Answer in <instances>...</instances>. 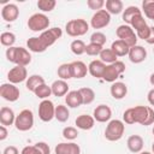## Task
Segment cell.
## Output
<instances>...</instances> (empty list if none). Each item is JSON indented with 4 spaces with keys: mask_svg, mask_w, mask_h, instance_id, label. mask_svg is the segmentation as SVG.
<instances>
[{
    "mask_svg": "<svg viewBox=\"0 0 154 154\" xmlns=\"http://www.w3.org/2000/svg\"><path fill=\"white\" fill-rule=\"evenodd\" d=\"M6 58L10 63L19 66H26L31 63V54L23 47H10L6 49Z\"/></svg>",
    "mask_w": 154,
    "mask_h": 154,
    "instance_id": "6da1fadb",
    "label": "cell"
},
{
    "mask_svg": "<svg viewBox=\"0 0 154 154\" xmlns=\"http://www.w3.org/2000/svg\"><path fill=\"white\" fill-rule=\"evenodd\" d=\"M132 123H138L141 125H152L154 123V109L148 106H135L131 107Z\"/></svg>",
    "mask_w": 154,
    "mask_h": 154,
    "instance_id": "7a4b0ae2",
    "label": "cell"
},
{
    "mask_svg": "<svg viewBox=\"0 0 154 154\" xmlns=\"http://www.w3.org/2000/svg\"><path fill=\"white\" fill-rule=\"evenodd\" d=\"M125 131V125L122 120L119 119H113L109 120L106 129H105V137L106 140L114 142V141H119Z\"/></svg>",
    "mask_w": 154,
    "mask_h": 154,
    "instance_id": "3957f363",
    "label": "cell"
},
{
    "mask_svg": "<svg viewBox=\"0 0 154 154\" xmlns=\"http://www.w3.org/2000/svg\"><path fill=\"white\" fill-rule=\"evenodd\" d=\"M88 30H89V24L87 23V20H84L82 18L71 19L65 25L66 34L69 36H72V37L83 36V35H85L88 32Z\"/></svg>",
    "mask_w": 154,
    "mask_h": 154,
    "instance_id": "277c9868",
    "label": "cell"
},
{
    "mask_svg": "<svg viewBox=\"0 0 154 154\" xmlns=\"http://www.w3.org/2000/svg\"><path fill=\"white\" fill-rule=\"evenodd\" d=\"M130 26L135 30L137 37L141 38V40H144V41H146V40L149 37V35H150V26L147 24V22H146V19H144V17L142 16V13L135 16V17L131 19Z\"/></svg>",
    "mask_w": 154,
    "mask_h": 154,
    "instance_id": "5b68a950",
    "label": "cell"
},
{
    "mask_svg": "<svg viewBox=\"0 0 154 154\" xmlns=\"http://www.w3.org/2000/svg\"><path fill=\"white\" fill-rule=\"evenodd\" d=\"M124 71H125V64L123 61H120V60H117L113 64L106 65L105 71H103V75H102V79L106 81V82H109V83H114L116 79Z\"/></svg>",
    "mask_w": 154,
    "mask_h": 154,
    "instance_id": "8992f818",
    "label": "cell"
},
{
    "mask_svg": "<svg viewBox=\"0 0 154 154\" xmlns=\"http://www.w3.org/2000/svg\"><path fill=\"white\" fill-rule=\"evenodd\" d=\"M116 34H117L118 38L122 40V41H124L130 48L137 45L138 37H137L135 30H134L130 25H128V24L119 25V26L117 28V30H116Z\"/></svg>",
    "mask_w": 154,
    "mask_h": 154,
    "instance_id": "52a82bcc",
    "label": "cell"
},
{
    "mask_svg": "<svg viewBox=\"0 0 154 154\" xmlns=\"http://www.w3.org/2000/svg\"><path fill=\"white\" fill-rule=\"evenodd\" d=\"M28 28L31 31H46L49 26V18L45 13H34L28 19Z\"/></svg>",
    "mask_w": 154,
    "mask_h": 154,
    "instance_id": "ba28073f",
    "label": "cell"
},
{
    "mask_svg": "<svg viewBox=\"0 0 154 154\" xmlns=\"http://www.w3.org/2000/svg\"><path fill=\"white\" fill-rule=\"evenodd\" d=\"M34 125V114L30 109H23L16 117L14 126L19 131H28Z\"/></svg>",
    "mask_w": 154,
    "mask_h": 154,
    "instance_id": "9c48e42d",
    "label": "cell"
},
{
    "mask_svg": "<svg viewBox=\"0 0 154 154\" xmlns=\"http://www.w3.org/2000/svg\"><path fill=\"white\" fill-rule=\"evenodd\" d=\"M63 35V31L59 26H54V28H51V29H47L46 31L41 32L40 36H37L41 41V43L43 45V47L47 49L48 47H51L52 45L55 43V41L58 38H60Z\"/></svg>",
    "mask_w": 154,
    "mask_h": 154,
    "instance_id": "30bf717a",
    "label": "cell"
},
{
    "mask_svg": "<svg viewBox=\"0 0 154 154\" xmlns=\"http://www.w3.org/2000/svg\"><path fill=\"white\" fill-rule=\"evenodd\" d=\"M55 116V106L54 103L46 99V100H42L38 105V117L42 122H51Z\"/></svg>",
    "mask_w": 154,
    "mask_h": 154,
    "instance_id": "8fae6325",
    "label": "cell"
},
{
    "mask_svg": "<svg viewBox=\"0 0 154 154\" xmlns=\"http://www.w3.org/2000/svg\"><path fill=\"white\" fill-rule=\"evenodd\" d=\"M109 22H111V14L106 10H100L93 14L90 19V25L93 29H102L107 26Z\"/></svg>",
    "mask_w": 154,
    "mask_h": 154,
    "instance_id": "7c38bea8",
    "label": "cell"
},
{
    "mask_svg": "<svg viewBox=\"0 0 154 154\" xmlns=\"http://www.w3.org/2000/svg\"><path fill=\"white\" fill-rule=\"evenodd\" d=\"M19 89L12 84V83H4L0 87V95L4 100L10 101V102H14L19 99Z\"/></svg>",
    "mask_w": 154,
    "mask_h": 154,
    "instance_id": "4fadbf2b",
    "label": "cell"
},
{
    "mask_svg": "<svg viewBox=\"0 0 154 154\" xmlns=\"http://www.w3.org/2000/svg\"><path fill=\"white\" fill-rule=\"evenodd\" d=\"M7 78L8 82L12 84H17V83H22L25 79H28V71L25 69V66H19L16 65L14 67H12L8 73H7Z\"/></svg>",
    "mask_w": 154,
    "mask_h": 154,
    "instance_id": "5bb4252c",
    "label": "cell"
},
{
    "mask_svg": "<svg viewBox=\"0 0 154 154\" xmlns=\"http://www.w3.org/2000/svg\"><path fill=\"white\" fill-rule=\"evenodd\" d=\"M128 55H129V59H130L131 63L140 64V63H142V61L146 60V58H147V51H146V48L143 46L136 45V46H134V47L130 48Z\"/></svg>",
    "mask_w": 154,
    "mask_h": 154,
    "instance_id": "9a60e30c",
    "label": "cell"
},
{
    "mask_svg": "<svg viewBox=\"0 0 154 154\" xmlns=\"http://www.w3.org/2000/svg\"><path fill=\"white\" fill-rule=\"evenodd\" d=\"M55 154H81V148L75 142H61L54 148Z\"/></svg>",
    "mask_w": 154,
    "mask_h": 154,
    "instance_id": "2e32d148",
    "label": "cell"
},
{
    "mask_svg": "<svg viewBox=\"0 0 154 154\" xmlns=\"http://www.w3.org/2000/svg\"><path fill=\"white\" fill-rule=\"evenodd\" d=\"M19 16V10L16 4H6L1 8V17L6 22H14Z\"/></svg>",
    "mask_w": 154,
    "mask_h": 154,
    "instance_id": "e0dca14e",
    "label": "cell"
},
{
    "mask_svg": "<svg viewBox=\"0 0 154 154\" xmlns=\"http://www.w3.org/2000/svg\"><path fill=\"white\" fill-rule=\"evenodd\" d=\"M93 117L96 122L99 123H106L111 119L112 117V111L107 105H99L96 106V108L94 109Z\"/></svg>",
    "mask_w": 154,
    "mask_h": 154,
    "instance_id": "ac0fdd59",
    "label": "cell"
},
{
    "mask_svg": "<svg viewBox=\"0 0 154 154\" xmlns=\"http://www.w3.org/2000/svg\"><path fill=\"white\" fill-rule=\"evenodd\" d=\"M16 117L17 116L14 114V112H13L12 108L6 107V106L1 107V109H0V123H1V125L10 126V125L14 124Z\"/></svg>",
    "mask_w": 154,
    "mask_h": 154,
    "instance_id": "d6986e66",
    "label": "cell"
},
{
    "mask_svg": "<svg viewBox=\"0 0 154 154\" xmlns=\"http://www.w3.org/2000/svg\"><path fill=\"white\" fill-rule=\"evenodd\" d=\"M109 91H111V95H112L113 99L122 100L128 94V87L123 82H114V83H112Z\"/></svg>",
    "mask_w": 154,
    "mask_h": 154,
    "instance_id": "ffe728a7",
    "label": "cell"
},
{
    "mask_svg": "<svg viewBox=\"0 0 154 154\" xmlns=\"http://www.w3.org/2000/svg\"><path fill=\"white\" fill-rule=\"evenodd\" d=\"M75 124L81 130H90L94 128L95 119H94V117H91L89 114H81L76 118Z\"/></svg>",
    "mask_w": 154,
    "mask_h": 154,
    "instance_id": "44dd1931",
    "label": "cell"
},
{
    "mask_svg": "<svg viewBox=\"0 0 154 154\" xmlns=\"http://www.w3.org/2000/svg\"><path fill=\"white\" fill-rule=\"evenodd\" d=\"M70 65H71V71H72V78H83L89 72L87 65L81 60L72 61L70 63Z\"/></svg>",
    "mask_w": 154,
    "mask_h": 154,
    "instance_id": "7402d4cb",
    "label": "cell"
},
{
    "mask_svg": "<svg viewBox=\"0 0 154 154\" xmlns=\"http://www.w3.org/2000/svg\"><path fill=\"white\" fill-rule=\"evenodd\" d=\"M126 146L131 153H141L143 149V138L140 135H131L126 141Z\"/></svg>",
    "mask_w": 154,
    "mask_h": 154,
    "instance_id": "603a6c76",
    "label": "cell"
},
{
    "mask_svg": "<svg viewBox=\"0 0 154 154\" xmlns=\"http://www.w3.org/2000/svg\"><path fill=\"white\" fill-rule=\"evenodd\" d=\"M51 88H52V94L54 96H58V97L65 96L69 93V84L64 79H57V81H54L52 83Z\"/></svg>",
    "mask_w": 154,
    "mask_h": 154,
    "instance_id": "cb8c5ba5",
    "label": "cell"
},
{
    "mask_svg": "<svg viewBox=\"0 0 154 154\" xmlns=\"http://www.w3.org/2000/svg\"><path fill=\"white\" fill-rule=\"evenodd\" d=\"M65 102L71 108H76V107H79L81 105H83V100H82L79 90H71V91H69L65 95Z\"/></svg>",
    "mask_w": 154,
    "mask_h": 154,
    "instance_id": "d4e9b609",
    "label": "cell"
},
{
    "mask_svg": "<svg viewBox=\"0 0 154 154\" xmlns=\"http://www.w3.org/2000/svg\"><path fill=\"white\" fill-rule=\"evenodd\" d=\"M105 67H106V65L101 60H93L88 65V71H89V73L93 77H95V78H102Z\"/></svg>",
    "mask_w": 154,
    "mask_h": 154,
    "instance_id": "484cf974",
    "label": "cell"
},
{
    "mask_svg": "<svg viewBox=\"0 0 154 154\" xmlns=\"http://www.w3.org/2000/svg\"><path fill=\"white\" fill-rule=\"evenodd\" d=\"M111 49L114 52V54L117 57H124V55H128L129 54V51H130V47L122 40H116L112 42V46H111Z\"/></svg>",
    "mask_w": 154,
    "mask_h": 154,
    "instance_id": "4316f807",
    "label": "cell"
},
{
    "mask_svg": "<svg viewBox=\"0 0 154 154\" xmlns=\"http://www.w3.org/2000/svg\"><path fill=\"white\" fill-rule=\"evenodd\" d=\"M106 11L109 14H119L124 11V5L120 0H106Z\"/></svg>",
    "mask_w": 154,
    "mask_h": 154,
    "instance_id": "83f0119b",
    "label": "cell"
},
{
    "mask_svg": "<svg viewBox=\"0 0 154 154\" xmlns=\"http://www.w3.org/2000/svg\"><path fill=\"white\" fill-rule=\"evenodd\" d=\"M43 83H45V79H43L42 76H40V75H31L30 77H28L26 83H25V87H26L28 90H30V91L34 93L36 90V88H38Z\"/></svg>",
    "mask_w": 154,
    "mask_h": 154,
    "instance_id": "f1b7e54d",
    "label": "cell"
},
{
    "mask_svg": "<svg viewBox=\"0 0 154 154\" xmlns=\"http://www.w3.org/2000/svg\"><path fill=\"white\" fill-rule=\"evenodd\" d=\"M26 47L29 48V51L34 52V53H42L46 51V48L43 47V45L41 43L38 37H30L26 41Z\"/></svg>",
    "mask_w": 154,
    "mask_h": 154,
    "instance_id": "f546056e",
    "label": "cell"
},
{
    "mask_svg": "<svg viewBox=\"0 0 154 154\" xmlns=\"http://www.w3.org/2000/svg\"><path fill=\"white\" fill-rule=\"evenodd\" d=\"M141 13H142V11H141L137 6H129V7H126V8L123 11V20H124L128 25H130L131 19H132L135 16L141 14Z\"/></svg>",
    "mask_w": 154,
    "mask_h": 154,
    "instance_id": "4dcf8cb0",
    "label": "cell"
},
{
    "mask_svg": "<svg viewBox=\"0 0 154 154\" xmlns=\"http://www.w3.org/2000/svg\"><path fill=\"white\" fill-rule=\"evenodd\" d=\"M69 117H70V111H69V108L66 106H64V105L55 106V116H54V118L58 122L65 123V122H67Z\"/></svg>",
    "mask_w": 154,
    "mask_h": 154,
    "instance_id": "1f68e13d",
    "label": "cell"
},
{
    "mask_svg": "<svg viewBox=\"0 0 154 154\" xmlns=\"http://www.w3.org/2000/svg\"><path fill=\"white\" fill-rule=\"evenodd\" d=\"M99 57H100V60H101L102 63H106V64H108V65L116 63V61H117V58H118L111 48H103V49L101 51V53H100Z\"/></svg>",
    "mask_w": 154,
    "mask_h": 154,
    "instance_id": "d6a6232c",
    "label": "cell"
},
{
    "mask_svg": "<svg viewBox=\"0 0 154 154\" xmlns=\"http://www.w3.org/2000/svg\"><path fill=\"white\" fill-rule=\"evenodd\" d=\"M78 90L81 93V96H82V100H83V105H90L94 101L95 93H94V90L91 88L84 87V88H81Z\"/></svg>",
    "mask_w": 154,
    "mask_h": 154,
    "instance_id": "836d02e7",
    "label": "cell"
},
{
    "mask_svg": "<svg viewBox=\"0 0 154 154\" xmlns=\"http://www.w3.org/2000/svg\"><path fill=\"white\" fill-rule=\"evenodd\" d=\"M57 73H58V77L60 79H70L72 78V71H71V65L70 64H61L58 70H57Z\"/></svg>",
    "mask_w": 154,
    "mask_h": 154,
    "instance_id": "e575fe53",
    "label": "cell"
},
{
    "mask_svg": "<svg viewBox=\"0 0 154 154\" xmlns=\"http://www.w3.org/2000/svg\"><path fill=\"white\" fill-rule=\"evenodd\" d=\"M85 47L87 45L82 40H73L70 45V49L75 55H82L83 53H85Z\"/></svg>",
    "mask_w": 154,
    "mask_h": 154,
    "instance_id": "d590c367",
    "label": "cell"
},
{
    "mask_svg": "<svg viewBox=\"0 0 154 154\" xmlns=\"http://www.w3.org/2000/svg\"><path fill=\"white\" fill-rule=\"evenodd\" d=\"M142 11L148 19L154 20V0H144L142 2Z\"/></svg>",
    "mask_w": 154,
    "mask_h": 154,
    "instance_id": "8d00e7d4",
    "label": "cell"
},
{
    "mask_svg": "<svg viewBox=\"0 0 154 154\" xmlns=\"http://www.w3.org/2000/svg\"><path fill=\"white\" fill-rule=\"evenodd\" d=\"M0 42L2 46L5 47H13L14 42H16V35L13 32H10V31H5L1 34L0 36Z\"/></svg>",
    "mask_w": 154,
    "mask_h": 154,
    "instance_id": "74e56055",
    "label": "cell"
},
{
    "mask_svg": "<svg viewBox=\"0 0 154 154\" xmlns=\"http://www.w3.org/2000/svg\"><path fill=\"white\" fill-rule=\"evenodd\" d=\"M34 94L38 97V99H42V100H46L48 99V96H51L52 94V88L49 85H47L46 83L41 84L38 88H36V90L34 91Z\"/></svg>",
    "mask_w": 154,
    "mask_h": 154,
    "instance_id": "f35d334b",
    "label": "cell"
},
{
    "mask_svg": "<svg viewBox=\"0 0 154 154\" xmlns=\"http://www.w3.org/2000/svg\"><path fill=\"white\" fill-rule=\"evenodd\" d=\"M55 5H57L55 0H38L37 1V7L42 12H51V11H53Z\"/></svg>",
    "mask_w": 154,
    "mask_h": 154,
    "instance_id": "ab89813d",
    "label": "cell"
},
{
    "mask_svg": "<svg viewBox=\"0 0 154 154\" xmlns=\"http://www.w3.org/2000/svg\"><path fill=\"white\" fill-rule=\"evenodd\" d=\"M78 136V131L73 126H66L63 129V137L67 141H73Z\"/></svg>",
    "mask_w": 154,
    "mask_h": 154,
    "instance_id": "60d3db41",
    "label": "cell"
},
{
    "mask_svg": "<svg viewBox=\"0 0 154 154\" xmlns=\"http://www.w3.org/2000/svg\"><path fill=\"white\" fill-rule=\"evenodd\" d=\"M106 41H107V37H106V35H105L103 32H101V31H95V32H93L91 36H90V42H91V43H96V45H100V46H102V47H103V45L106 43Z\"/></svg>",
    "mask_w": 154,
    "mask_h": 154,
    "instance_id": "b9f144b4",
    "label": "cell"
},
{
    "mask_svg": "<svg viewBox=\"0 0 154 154\" xmlns=\"http://www.w3.org/2000/svg\"><path fill=\"white\" fill-rule=\"evenodd\" d=\"M102 49H103L102 46L90 42V43L87 45V47H85V53H87L88 55H90V57H95V55H100V53H101Z\"/></svg>",
    "mask_w": 154,
    "mask_h": 154,
    "instance_id": "7bdbcfd3",
    "label": "cell"
},
{
    "mask_svg": "<svg viewBox=\"0 0 154 154\" xmlns=\"http://www.w3.org/2000/svg\"><path fill=\"white\" fill-rule=\"evenodd\" d=\"M103 5H105V1L103 0H88L87 1V6L90 10H95V11L102 10Z\"/></svg>",
    "mask_w": 154,
    "mask_h": 154,
    "instance_id": "ee69618b",
    "label": "cell"
},
{
    "mask_svg": "<svg viewBox=\"0 0 154 154\" xmlns=\"http://www.w3.org/2000/svg\"><path fill=\"white\" fill-rule=\"evenodd\" d=\"M20 154H43V153L38 149V147L36 144H34V146H26V147H24L22 149Z\"/></svg>",
    "mask_w": 154,
    "mask_h": 154,
    "instance_id": "f6af8a7d",
    "label": "cell"
},
{
    "mask_svg": "<svg viewBox=\"0 0 154 154\" xmlns=\"http://www.w3.org/2000/svg\"><path fill=\"white\" fill-rule=\"evenodd\" d=\"M36 146L38 147V149L43 153V154H51V149H49V146L46 143V142H37Z\"/></svg>",
    "mask_w": 154,
    "mask_h": 154,
    "instance_id": "bcb514c9",
    "label": "cell"
},
{
    "mask_svg": "<svg viewBox=\"0 0 154 154\" xmlns=\"http://www.w3.org/2000/svg\"><path fill=\"white\" fill-rule=\"evenodd\" d=\"M2 154H19V150L14 146H8V147H6L4 149V153Z\"/></svg>",
    "mask_w": 154,
    "mask_h": 154,
    "instance_id": "7dc6e473",
    "label": "cell"
},
{
    "mask_svg": "<svg viewBox=\"0 0 154 154\" xmlns=\"http://www.w3.org/2000/svg\"><path fill=\"white\" fill-rule=\"evenodd\" d=\"M7 135H8V132H7V129H6V126H4V125H0V141H4V140H6Z\"/></svg>",
    "mask_w": 154,
    "mask_h": 154,
    "instance_id": "c3c4849f",
    "label": "cell"
},
{
    "mask_svg": "<svg viewBox=\"0 0 154 154\" xmlns=\"http://www.w3.org/2000/svg\"><path fill=\"white\" fill-rule=\"evenodd\" d=\"M147 99H148V102H149L152 106H154V88H153V89H150V90L148 91Z\"/></svg>",
    "mask_w": 154,
    "mask_h": 154,
    "instance_id": "681fc988",
    "label": "cell"
},
{
    "mask_svg": "<svg viewBox=\"0 0 154 154\" xmlns=\"http://www.w3.org/2000/svg\"><path fill=\"white\" fill-rule=\"evenodd\" d=\"M146 41L149 45H154V26H150V35Z\"/></svg>",
    "mask_w": 154,
    "mask_h": 154,
    "instance_id": "f907efd6",
    "label": "cell"
},
{
    "mask_svg": "<svg viewBox=\"0 0 154 154\" xmlns=\"http://www.w3.org/2000/svg\"><path fill=\"white\" fill-rule=\"evenodd\" d=\"M149 82H150V84L154 87V72L150 75V77H149Z\"/></svg>",
    "mask_w": 154,
    "mask_h": 154,
    "instance_id": "816d5d0a",
    "label": "cell"
},
{
    "mask_svg": "<svg viewBox=\"0 0 154 154\" xmlns=\"http://www.w3.org/2000/svg\"><path fill=\"white\" fill-rule=\"evenodd\" d=\"M140 154H152V153H149V152H141Z\"/></svg>",
    "mask_w": 154,
    "mask_h": 154,
    "instance_id": "f5cc1de1",
    "label": "cell"
},
{
    "mask_svg": "<svg viewBox=\"0 0 154 154\" xmlns=\"http://www.w3.org/2000/svg\"><path fill=\"white\" fill-rule=\"evenodd\" d=\"M152 150H153V154H154V142H153V144H152Z\"/></svg>",
    "mask_w": 154,
    "mask_h": 154,
    "instance_id": "db71d44e",
    "label": "cell"
},
{
    "mask_svg": "<svg viewBox=\"0 0 154 154\" xmlns=\"http://www.w3.org/2000/svg\"><path fill=\"white\" fill-rule=\"evenodd\" d=\"M153 135H154V128H153Z\"/></svg>",
    "mask_w": 154,
    "mask_h": 154,
    "instance_id": "11a10c76",
    "label": "cell"
},
{
    "mask_svg": "<svg viewBox=\"0 0 154 154\" xmlns=\"http://www.w3.org/2000/svg\"><path fill=\"white\" fill-rule=\"evenodd\" d=\"M153 53H154V48H153Z\"/></svg>",
    "mask_w": 154,
    "mask_h": 154,
    "instance_id": "9f6ffc18",
    "label": "cell"
},
{
    "mask_svg": "<svg viewBox=\"0 0 154 154\" xmlns=\"http://www.w3.org/2000/svg\"><path fill=\"white\" fill-rule=\"evenodd\" d=\"M153 22H154V20H153Z\"/></svg>",
    "mask_w": 154,
    "mask_h": 154,
    "instance_id": "6f0895ef",
    "label": "cell"
}]
</instances>
